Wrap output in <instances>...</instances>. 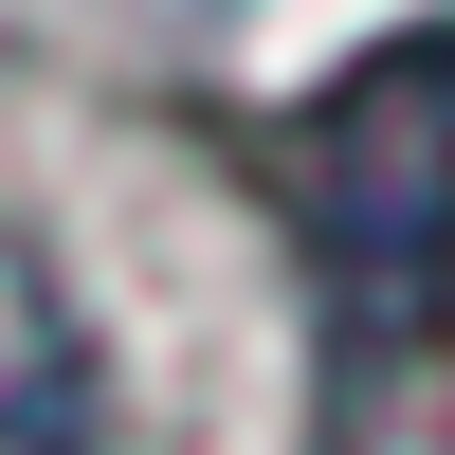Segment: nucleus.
<instances>
[{
  "label": "nucleus",
  "instance_id": "obj_1",
  "mask_svg": "<svg viewBox=\"0 0 455 455\" xmlns=\"http://www.w3.org/2000/svg\"><path fill=\"white\" fill-rule=\"evenodd\" d=\"M310 237L364 347H437L455 310V36H401L310 128Z\"/></svg>",
  "mask_w": 455,
  "mask_h": 455
},
{
  "label": "nucleus",
  "instance_id": "obj_2",
  "mask_svg": "<svg viewBox=\"0 0 455 455\" xmlns=\"http://www.w3.org/2000/svg\"><path fill=\"white\" fill-rule=\"evenodd\" d=\"M0 455H92V328L19 237H0Z\"/></svg>",
  "mask_w": 455,
  "mask_h": 455
}]
</instances>
